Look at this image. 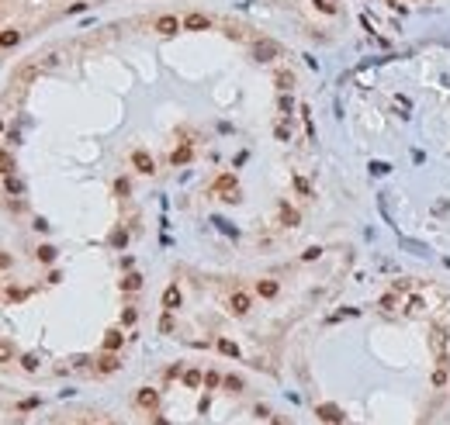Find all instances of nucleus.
Here are the masks:
<instances>
[{"label":"nucleus","mask_w":450,"mask_h":425,"mask_svg":"<svg viewBox=\"0 0 450 425\" xmlns=\"http://www.w3.org/2000/svg\"><path fill=\"white\" fill-rule=\"evenodd\" d=\"M156 31H159V35H177V31H180V21H177L173 14H163V17H156Z\"/></svg>","instance_id":"nucleus-1"},{"label":"nucleus","mask_w":450,"mask_h":425,"mask_svg":"<svg viewBox=\"0 0 450 425\" xmlns=\"http://www.w3.org/2000/svg\"><path fill=\"white\" fill-rule=\"evenodd\" d=\"M228 308H232V315H246V311H249V294L235 290V294H232V301H228Z\"/></svg>","instance_id":"nucleus-2"},{"label":"nucleus","mask_w":450,"mask_h":425,"mask_svg":"<svg viewBox=\"0 0 450 425\" xmlns=\"http://www.w3.org/2000/svg\"><path fill=\"white\" fill-rule=\"evenodd\" d=\"M132 163H135V170H139V173H152V170H156L152 156H149V152H142V149H139V152L132 156Z\"/></svg>","instance_id":"nucleus-3"},{"label":"nucleus","mask_w":450,"mask_h":425,"mask_svg":"<svg viewBox=\"0 0 450 425\" xmlns=\"http://www.w3.org/2000/svg\"><path fill=\"white\" fill-rule=\"evenodd\" d=\"M208 24H212V21H208L205 14H187V17H184V28H187V31H205Z\"/></svg>","instance_id":"nucleus-4"},{"label":"nucleus","mask_w":450,"mask_h":425,"mask_svg":"<svg viewBox=\"0 0 450 425\" xmlns=\"http://www.w3.org/2000/svg\"><path fill=\"white\" fill-rule=\"evenodd\" d=\"M163 308H166V311H177V308H180V290H177V287H166V290H163Z\"/></svg>","instance_id":"nucleus-5"},{"label":"nucleus","mask_w":450,"mask_h":425,"mask_svg":"<svg viewBox=\"0 0 450 425\" xmlns=\"http://www.w3.org/2000/svg\"><path fill=\"white\" fill-rule=\"evenodd\" d=\"M118 366H121V363H118V356H114V353H104L101 359H97V370H101V373H114Z\"/></svg>","instance_id":"nucleus-6"},{"label":"nucleus","mask_w":450,"mask_h":425,"mask_svg":"<svg viewBox=\"0 0 450 425\" xmlns=\"http://www.w3.org/2000/svg\"><path fill=\"white\" fill-rule=\"evenodd\" d=\"M253 52H256V59H263V63H267V59H274V56H277V45H274V42H256V49H253Z\"/></svg>","instance_id":"nucleus-7"},{"label":"nucleus","mask_w":450,"mask_h":425,"mask_svg":"<svg viewBox=\"0 0 450 425\" xmlns=\"http://www.w3.org/2000/svg\"><path fill=\"white\" fill-rule=\"evenodd\" d=\"M3 187H7V194H24V180H21V176H14V173H10V176H3Z\"/></svg>","instance_id":"nucleus-8"},{"label":"nucleus","mask_w":450,"mask_h":425,"mask_svg":"<svg viewBox=\"0 0 450 425\" xmlns=\"http://www.w3.org/2000/svg\"><path fill=\"white\" fill-rule=\"evenodd\" d=\"M319 415L326 419V422H343V415H339V408H333V405H319Z\"/></svg>","instance_id":"nucleus-9"},{"label":"nucleus","mask_w":450,"mask_h":425,"mask_svg":"<svg viewBox=\"0 0 450 425\" xmlns=\"http://www.w3.org/2000/svg\"><path fill=\"white\" fill-rule=\"evenodd\" d=\"M118 346H121V332H118V329H111V332L104 336V349H108V353H114Z\"/></svg>","instance_id":"nucleus-10"},{"label":"nucleus","mask_w":450,"mask_h":425,"mask_svg":"<svg viewBox=\"0 0 450 425\" xmlns=\"http://www.w3.org/2000/svg\"><path fill=\"white\" fill-rule=\"evenodd\" d=\"M0 173H3V176L14 173V156H10L7 149H0Z\"/></svg>","instance_id":"nucleus-11"},{"label":"nucleus","mask_w":450,"mask_h":425,"mask_svg":"<svg viewBox=\"0 0 450 425\" xmlns=\"http://www.w3.org/2000/svg\"><path fill=\"white\" fill-rule=\"evenodd\" d=\"M156 401H159V398H156V391H149V387H142V391H139V405H142V408H156Z\"/></svg>","instance_id":"nucleus-12"},{"label":"nucleus","mask_w":450,"mask_h":425,"mask_svg":"<svg viewBox=\"0 0 450 425\" xmlns=\"http://www.w3.org/2000/svg\"><path fill=\"white\" fill-rule=\"evenodd\" d=\"M17 42H21V31H14V28L0 35V49H10V45H17Z\"/></svg>","instance_id":"nucleus-13"},{"label":"nucleus","mask_w":450,"mask_h":425,"mask_svg":"<svg viewBox=\"0 0 450 425\" xmlns=\"http://www.w3.org/2000/svg\"><path fill=\"white\" fill-rule=\"evenodd\" d=\"M256 290H260V297H274L277 294V280H260Z\"/></svg>","instance_id":"nucleus-14"},{"label":"nucleus","mask_w":450,"mask_h":425,"mask_svg":"<svg viewBox=\"0 0 450 425\" xmlns=\"http://www.w3.org/2000/svg\"><path fill=\"white\" fill-rule=\"evenodd\" d=\"M447 384V363H437V373H433V387H444Z\"/></svg>","instance_id":"nucleus-15"},{"label":"nucleus","mask_w":450,"mask_h":425,"mask_svg":"<svg viewBox=\"0 0 450 425\" xmlns=\"http://www.w3.org/2000/svg\"><path fill=\"white\" fill-rule=\"evenodd\" d=\"M121 287H125V290H139V287H142V277H139V273H128V277L121 280Z\"/></svg>","instance_id":"nucleus-16"},{"label":"nucleus","mask_w":450,"mask_h":425,"mask_svg":"<svg viewBox=\"0 0 450 425\" xmlns=\"http://www.w3.org/2000/svg\"><path fill=\"white\" fill-rule=\"evenodd\" d=\"M219 353H225V356H239V346H235V342H228V339H219Z\"/></svg>","instance_id":"nucleus-17"},{"label":"nucleus","mask_w":450,"mask_h":425,"mask_svg":"<svg viewBox=\"0 0 450 425\" xmlns=\"http://www.w3.org/2000/svg\"><path fill=\"white\" fill-rule=\"evenodd\" d=\"M21 366H24V370H28V373H35V370H38V356L24 353V356H21Z\"/></svg>","instance_id":"nucleus-18"},{"label":"nucleus","mask_w":450,"mask_h":425,"mask_svg":"<svg viewBox=\"0 0 450 425\" xmlns=\"http://www.w3.org/2000/svg\"><path fill=\"white\" fill-rule=\"evenodd\" d=\"M201 380H205V377H201L198 370H187V373H184V384H187V387H198Z\"/></svg>","instance_id":"nucleus-19"},{"label":"nucleus","mask_w":450,"mask_h":425,"mask_svg":"<svg viewBox=\"0 0 450 425\" xmlns=\"http://www.w3.org/2000/svg\"><path fill=\"white\" fill-rule=\"evenodd\" d=\"M38 259H42V263H52V259H56V249H52V246H42V249H38Z\"/></svg>","instance_id":"nucleus-20"},{"label":"nucleus","mask_w":450,"mask_h":425,"mask_svg":"<svg viewBox=\"0 0 450 425\" xmlns=\"http://www.w3.org/2000/svg\"><path fill=\"white\" fill-rule=\"evenodd\" d=\"M187 159H191V149H187V145L173 152V166H177V163H187Z\"/></svg>","instance_id":"nucleus-21"},{"label":"nucleus","mask_w":450,"mask_h":425,"mask_svg":"<svg viewBox=\"0 0 450 425\" xmlns=\"http://www.w3.org/2000/svg\"><path fill=\"white\" fill-rule=\"evenodd\" d=\"M235 187V176H222L219 183H215V190H232Z\"/></svg>","instance_id":"nucleus-22"},{"label":"nucleus","mask_w":450,"mask_h":425,"mask_svg":"<svg viewBox=\"0 0 450 425\" xmlns=\"http://www.w3.org/2000/svg\"><path fill=\"white\" fill-rule=\"evenodd\" d=\"M10 356H14V349L7 342H0V363H10Z\"/></svg>","instance_id":"nucleus-23"},{"label":"nucleus","mask_w":450,"mask_h":425,"mask_svg":"<svg viewBox=\"0 0 450 425\" xmlns=\"http://www.w3.org/2000/svg\"><path fill=\"white\" fill-rule=\"evenodd\" d=\"M277 83H281V86H284V90H288V86H291V83H295V76H291V73H277Z\"/></svg>","instance_id":"nucleus-24"},{"label":"nucleus","mask_w":450,"mask_h":425,"mask_svg":"<svg viewBox=\"0 0 450 425\" xmlns=\"http://www.w3.org/2000/svg\"><path fill=\"white\" fill-rule=\"evenodd\" d=\"M381 308H384V311H395V294H384V297H381Z\"/></svg>","instance_id":"nucleus-25"},{"label":"nucleus","mask_w":450,"mask_h":425,"mask_svg":"<svg viewBox=\"0 0 450 425\" xmlns=\"http://www.w3.org/2000/svg\"><path fill=\"white\" fill-rule=\"evenodd\" d=\"M284 225H298V211H291V208H284Z\"/></svg>","instance_id":"nucleus-26"},{"label":"nucleus","mask_w":450,"mask_h":425,"mask_svg":"<svg viewBox=\"0 0 450 425\" xmlns=\"http://www.w3.org/2000/svg\"><path fill=\"white\" fill-rule=\"evenodd\" d=\"M205 384H208V387H219L222 377H219V373H205Z\"/></svg>","instance_id":"nucleus-27"},{"label":"nucleus","mask_w":450,"mask_h":425,"mask_svg":"<svg viewBox=\"0 0 450 425\" xmlns=\"http://www.w3.org/2000/svg\"><path fill=\"white\" fill-rule=\"evenodd\" d=\"M225 387H228V391H239L242 380H239V377H225Z\"/></svg>","instance_id":"nucleus-28"},{"label":"nucleus","mask_w":450,"mask_h":425,"mask_svg":"<svg viewBox=\"0 0 450 425\" xmlns=\"http://www.w3.org/2000/svg\"><path fill=\"white\" fill-rule=\"evenodd\" d=\"M159 329H163V332H173V318H170V315H166V318H163V322H159Z\"/></svg>","instance_id":"nucleus-29"},{"label":"nucleus","mask_w":450,"mask_h":425,"mask_svg":"<svg viewBox=\"0 0 450 425\" xmlns=\"http://www.w3.org/2000/svg\"><path fill=\"white\" fill-rule=\"evenodd\" d=\"M7 266H10V256H3V253H0V270H7Z\"/></svg>","instance_id":"nucleus-30"}]
</instances>
